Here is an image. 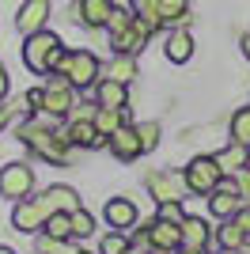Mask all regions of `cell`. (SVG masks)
<instances>
[{"mask_svg":"<svg viewBox=\"0 0 250 254\" xmlns=\"http://www.w3.org/2000/svg\"><path fill=\"white\" fill-rule=\"evenodd\" d=\"M19 140L34 152V156H42L46 163H68V148H72V144H68L50 122H23Z\"/></svg>","mask_w":250,"mask_h":254,"instance_id":"obj_1","label":"cell"},{"mask_svg":"<svg viewBox=\"0 0 250 254\" xmlns=\"http://www.w3.org/2000/svg\"><path fill=\"white\" fill-rule=\"evenodd\" d=\"M182 179H186V190L189 193L208 197V193L224 182V171L216 167V159H212V156H197V159H189V167L182 171Z\"/></svg>","mask_w":250,"mask_h":254,"instance_id":"obj_2","label":"cell"},{"mask_svg":"<svg viewBox=\"0 0 250 254\" xmlns=\"http://www.w3.org/2000/svg\"><path fill=\"white\" fill-rule=\"evenodd\" d=\"M57 46H64L53 31H38V34H27V46H23V64L31 72L46 76L50 72V57L57 53Z\"/></svg>","mask_w":250,"mask_h":254,"instance_id":"obj_3","label":"cell"},{"mask_svg":"<svg viewBox=\"0 0 250 254\" xmlns=\"http://www.w3.org/2000/svg\"><path fill=\"white\" fill-rule=\"evenodd\" d=\"M72 106H76V87H72V80H68V76H61V72H50V80H46V99H42V114L64 118Z\"/></svg>","mask_w":250,"mask_h":254,"instance_id":"obj_4","label":"cell"},{"mask_svg":"<svg viewBox=\"0 0 250 254\" xmlns=\"http://www.w3.org/2000/svg\"><path fill=\"white\" fill-rule=\"evenodd\" d=\"M50 216H53V212L46 209L42 197H23V201H15V209H11V224H15V232H23V235L42 232Z\"/></svg>","mask_w":250,"mask_h":254,"instance_id":"obj_5","label":"cell"},{"mask_svg":"<svg viewBox=\"0 0 250 254\" xmlns=\"http://www.w3.org/2000/svg\"><path fill=\"white\" fill-rule=\"evenodd\" d=\"M34 190V171L27 163H8V167H0V197H8V201H23V197H31Z\"/></svg>","mask_w":250,"mask_h":254,"instance_id":"obj_6","label":"cell"},{"mask_svg":"<svg viewBox=\"0 0 250 254\" xmlns=\"http://www.w3.org/2000/svg\"><path fill=\"white\" fill-rule=\"evenodd\" d=\"M68 80H72V87H91L103 80V64H99V57L87 50H72V57H68Z\"/></svg>","mask_w":250,"mask_h":254,"instance_id":"obj_7","label":"cell"},{"mask_svg":"<svg viewBox=\"0 0 250 254\" xmlns=\"http://www.w3.org/2000/svg\"><path fill=\"white\" fill-rule=\"evenodd\" d=\"M144 186L156 201H182V193H186V179L178 171H148Z\"/></svg>","mask_w":250,"mask_h":254,"instance_id":"obj_8","label":"cell"},{"mask_svg":"<svg viewBox=\"0 0 250 254\" xmlns=\"http://www.w3.org/2000/svg\"><path fill=\"white\" fill-rule=\"evenodd\" d=\"M152 27H148L144 19H133V27H125V31H118V34H110V50L114 53H140L148 46V38H152Z\"/></svg>","mask_w":250,"mask_h":254,"instance_id":"obj_9","label":"cell"},{"mask_svg":"<svg viewBox=\"0 0 250 254\" xmlns=\"http://www.w3.org/2000/svg\"><path fill=\"white\" fill-rule=\"evenodd\" d=\"M205 201H208V212H212L216 220H231V216H235V212L243 209V197L235 193L231 179H224V182L216 186V190H212V193L205 197Z\"/></svg>","mask_w":250,"mask_h":254,"instance_id":"obj_10","label":"cell"},{"mask_svg":"<svg viewBox=\"0 0 250 254\" xmlns=\"http://www.w3.org/2000/svg\"><path fill=\"white\" fill-rule=\"evenodd\" d=\"M106 148H110V156H114V159H122V163H133V159H140L144 144H140V137H136V126H122L118 133H110Z\"/></svg>","mask_w":250,"mask_h":254,"instance_id":"obj_11","label":"cell"},{"mask_svg":"<svg viewBox=\"0 0 250 254\" xmlns=\"http://www.w3.org/2000/svg\"><path fill=\"white\" fill-rule=\"evenodd\" d=\"M46 23H50V0H23L19 15H15V27H19L23 38L46 31Z\"/></svg>","mask_w":250,"mask_h":254,"instance_id":"obj_12","label":"cell"},{"mask_svg":"<svg viewBox=\"0 0 250 254\" xmlns=\"http://www.w3.org/2000/svg\"><path fill=\"white\" fill-rule=\"evenodd\" d=\"M61 137L72 144V148H103L106 137L95 129V122H87V118H72L68 126L61 129Z\"/></svg>","mask_w":250,"mask_h":254,"instance_id":"obj_13","label":"cell"},{"mask_svg":"<svg viewBox=\"0 0 250 254\" xmlns=\"http://www.w3.org/2000/svg\"><path fill=\"white\" fill-rule=\"evenodd\" d=\"M148 247H152V251H178V247H182V228L156 216V220L148 224Z\"/></svg>","mask_w":250,"mask_h":254,"instance_id":"obj_14","label":"cell"},{"mask_svg":"<svg viewBox=\"0 0 250 254\" xmlns=\"http://www.w3.org/2000/svg\"><path fill=\"white\" fill-rule=\"evenodd\" d=\"M212 159H216V167L224 171V179H231V175H239L243 167H250V148H247V144H235V140H231L228 148H220Z\"/></svg>","mask_w":250,"mask_h":254,"instance_id":"obj_15","label":"cell"},{"mask_svg":"<svg viewBox=\"0 0 250 254\" xmlns=\"http://www.w3.org/2000/svg\"><path fill=\"white\" fill-rule=\"evenodd\" d=\"M106 224L114 228V232H129L136 224V205L129 197H110L106 201Z\"/></svg>","mask_w":250,"mask_h":254,"instance_id":"obj_16","label":"cell"},{"mask_svg":"<svg viewBox=\"0 0 250 254\" xmlns=\"http://www.w3.org/2000/svg\"><path fill=\"white\" fill-rule=\"evenodd\" d=\"M129 84H118V80H99L95 84V103L99 106H110V110H125L129 106V91H125Z\"/></svg>","mask_w":250,"mask_h":254,"instance_id":"obj_17","label":"cell"},{"mask_svg":"<svg viewBox=\"0 0 250 254\" xmlns=\"http://www.w3.org/2000/svg\"><path fill=\"white\" fill-rule=\"evenodd\" d=\"M42 201H46L50 212H72V209H80V193L72 186H50L42 193Z\"/></svg>","mask_w":250,"mask_h":254,"instance_id":"obj_18","label":"cell"},{"mask_svg":"<svg viewBox=\"0 0 250 254\" xmlns=\"http://www.w3.org/2000/svg\"><path fill=\"white\" fill-rule=\"evenodd\" d=\"M178 228H182V247H201V251H205L208 247V239H212V232H208V224L201 220V216H182V224H178Z\"/></svg>","mask_w":250,"mask_h":254,"instance_id":"obj_19","label":"cell"},{"mask_svg":"<svg viewBox=\"0 0 250 254\" xmlns=\"http://www.w3.org/2000/svg\"><path fill=\"white\" fill-rule=\"evenodd\" d=\"M76 8H80V23H87V27H106L110 11H114V0H76Z\"/></svg>","mask_w":250,"mask_h":254,"instance_id":"obj_20","label":"cell"},{"mask_svg":"<svg viewBox=\"0 0 250 254\" xmlns=\"http://www.w3.org/2000/svg\"><path fill=\"white\" fill-rule=\"evenodd\" d=\"M167 57H171L175 64H182V61H189V57H193V38H189V31H182V27H178V31L167 34Z\"/></svg>","mask_w":250,"mask_h":254,"instance_id":"obj_21","label":"cell"},{"mask_svg":"<svg viewBox=\"0 0 250 254\" xmlns=\"http://www.w3.org/2000/svg\"><path fill=\"white\" fill-rule=\"evenodd\" d=\"M103 76L106 80H118V84H129L136 76V57L133 53H114V61L103 68Z\"/></svg>","mask_w":250,"mask_h":254,"instance_id":"obj_22","label":"cell"},{"mask_svg":"<svg viewBox=\"0 0 250 254\" xmlns=\"http://www.w3.org/2000/svg\"><path fill=\"white\" fill-rule=\"evenodd\" d=\"M250 235L243 232L235 220H220V228H216V243L224 247V251H243V243H247Z\"/></svg>","mask_w":250,"mask_h":254,"instance_id":"obj_23","label":"cell"},{"mask_svg":"<svg viewBox=\"0 0 250 254\" xmlns=\"http://www.w3.org/2000/svg\"><path fill=\"white\" fill-rule=\"evenodd\" d=\"M136 19H144L152 31H163V11H159V0H129Z\"/></svg>","mask_w":250,"mask_h":254,"instance_id":"obj_24","label":"cell"},{"mask_svg":"<svg viewBox=\"0 0 250 254\" xmlns=\"http://www.w3.org/2000/svg\"><path fill=\"white\" fill-rule=\"evenodd\" d=\"M122 126H125V110H110V106H99V114H95V129H99L106 140H110V133H118Z\"/></svg>","mask_w":250,"mask_h":254,"instance_id":"obj_25","label":"cell"},{"mask_svg":"<svg viewBox=\"0 0 250 254\" xmlns=\"http://www.w3.org/2000/svg\"><path fill=\"white\" fill-rule=\"evenodd\" d=\"M231 140H235V144H247V148H250V106L235 110V118H231Z\"/></svg>","mask_w":250,"mask_h":254,"instance_id":"obj_26","label":"cell"},{"mask_svg":"<svg viewBox=\"0 0 250 254\" xmlns=\"http://www.w3.org/2000/svg\"><path fill=\"white\" fill-rule=\"evenodd\" d=\"M42 232L53 235V239H72V216H68V212H53Z\"/></svg>","mask_w":250,"mask_h":254,"instance_id":"obj_27","label":"cell"},{"mask_svg":"<svg viewBox=\"0 0 250 254\" xmlns=\"http://www.w3.org/2000/svg\"><path fill=\"white\" fill-rule=\"evenodd\" d=\"M68 216H72V239H87L95 232V216L87 209H72Z\"/></svg>","mask_w":250,"mask_h":254,"instance_id":"obj_28","label":"cell"},{"mask_svg":"<svg viewBox=\"0 0 250 254\" xmlns=\"http://www.w3.org/2000/svg\"><path fill=\"white\" fill-rule=\"evenodd\" d=\"M133 247V239L125 232H110V235H103V243H99V254H125Z\"/></svg>","mask_w":250,"mask_h":254,"instance_id":"obj_29","label":"cell"},{"mask_svg":"<svg viewBox=\"0 0 250 254\" xmlns=\"http://www.w3.org/2000/svg\"><path fill=\"white\" fill-rule=\"evenodd\" d=\"M38 254H76V247H72V239H53V235L42 232V239H38Z\"/></svg>","mask_w":250,"mask_h":254,"instance_id":"obj_30","label":"cell"},{"mask_svg":"<svg viewBox=\"0 0 250 254\" xmlns=\"http://www.w3.org/2000/svg\"><path fill=\"white\" fill-rule=\"evenodd\" d=\"M133 8H118L114 4V11H110V19H106V31L110 34H118V31H125V27H133Z\"/></svg>","mask_w":250,"mask_h":254,"instance_id":"obj_31","label":"cell"},{"mask_svg":"<svg viewBox=\"0 0 250 254\" xmlns=\"http://www.w3.org/2000/svg\"><path fill=\"white\" fill-rule=\"evenodd\" d=\"M136 137H140L144 152H152L159 144V122H140V126H136Z\"/></svg>","mask_w":250,"mask_h":254,"instance_id":"obj_32","label":"cell"},{"mask_svg":"<svg viewBox=\"0 0 250 254\" xmlns=\"http://www.w3.org/2000/svg\"><path fill=\"white\" fill-rule=\"evenodd\" d=\"M182 201H159V220H171V224H182Z\"/></svg>","mask_w":250,"mask_h":254,"instance_id":"obj_33","label":"cell"},{"mask_svg":"<svg viewBox=\"0 0 250 254\" xmlns=\"http://www.w3.org/2000/svg\"><path fill=\"white\" fill-rule=\"evenodd\" d=\"M42 99H46V87H31V91L19 99V106L23 110H42Z\"/></svg>","mask_w":250,"mask_h":254,"instance_id":"obj_34","label":"cell"},{"mask_svg":"<svg viewBox=\"0 0 250 254\" xmlns=\"http://www.w3.org/2000/svg\"><path fill=\"white\" fill-rule=\"evenodd\" d=\"M231 186H235L239 197H250V167H243L239 175H231Z\"/></svg>","mask_w":250,"mask_h":254,"instance_id":"obj_35","label":"cell"},{"mask_svg":"<svg viewBox=\"0 0 250 254\" xmlns=\"http://www.w3.org/2000/svg\"><path fill=\"white\" fill-rule=\"evenodd\" d=\"M95 114H99V103H76L68 110V118H87V122H95Z\"/></svg>","mask_w":250,"mask_h":254,"instance_id":"obj_36","label":"cell"},{"mask_svg":"<svg viewBox=\"0 0 250 254\" xmlns=\"http://www.w3.org/2000/svg\"><path fill=\"white\" fill-rule=\"evenodd\" d=\"M231 220H235V224H239V228H243V232L250 235V205H243V209L235 212V216H231Z\"/></svg>","mask_w":250,"mask_h":254,"instance_id":"obj_37","label":"cell"},{"mask_svg":"<svg viewBox=\"0 0 250 254\" xmlns=\"http://www.w3.org/2000/svg\"><path fill=\"white\" fill-rule=\"evenodd\" d=\"M4 95H8V68L0 64V103H4Z\"/></svg>","mask_w":250,"mask_h":254,"instance_id":"obj_38","label":"cell"},{"mask_svg":"<svg viewBox=\"0 0 250 254\" xmlns=\"http://www.w3.org/2000/svg\"><path fill=\"white\" fill-rule=\"evenodd\" d=\"M8 118H11V106H0V129L8 126Z\"/></svg>","mask_w":250,"mask_h":254,"instance_id":"obj_39","label":"cell"},{"mask_svg":"<svg viewBox=\"0 0 250 254\" xmlns=\"http://www.w3.org/2000/svg\"><path fill=\"white\" fill-rule=\"evenodd\" d=\"M178 254H205L201 247H178Z\"/></svg>","mask_w":250,"mask_h":254,"instance_id":"obj_40","label":"cell"},{"mask_svg":"<svg viewBox=\"0 0 250 254\" xmlns=\"http://www.w3.org/2000/svg\"><path fill=\"white\" fill-rule=\"evenodd\" d=\"M125 254H148V247H136V243H133L129 251H125Z\"/></svg>","mask_w":250,"mask_h":254,"instance_id":"obj_41","label":"cell"},{"mask_svg":"<svg viewBox=\"0 0 250 254\" xmlns=\"http://www.w3.org/2000/svg\"><path fill=\"white\" fill-rule=\"evenodd\" d=\"M243 53H247V61H250V34L243 38Z\"/></svg>","mask_w":250,"mask_h":254,"instance_id":"obj_42","label":"cell"},{"mask_svg":"<svg viewBox=\"0 0 250 254\" xmlns=\"http://www.w3.org/2000/svg\"><path fill=\"white\" fill-rule=\"evenodd\" d=\"M0 254H15V251H11V247H0Z\"/></svg>","mask_w":250,"mask_h":254,"instance_id":"obj_43","label":"cell"},{"mask_svg":"<svg viewBox=\"0 0 250 254\" xmlns=\"http://www.w3.org/2000/svg\"><path fill=\"white\" fill-rule=\"evenodd\" d=\"M220 254H243V251H224V247H220Z\"/></svg>","mask_w":250,"mask_h":254,"instance_id":"obj_44","label":"cell"},{"mask_svg":"<svg viewBox=\"0 0 250 254\" xmlns=\"http://www.w3.org/2000/svg\"><path fill=\"white\" fill-rule=\"evenodd\" d=\"M156 254H178V251H156Z\"/></svg>","mask_w":250,"mask_h":254,"instance_id":"obj_45","label":"cell"},{"mask_svg":"<svg viewBox=\"0 0 250 254\" xmlns=\"http://www.w3.org/2000/svg\"><path fill=\"white\" fill-rule=\"evenodd\" d=\"M76 254H91V251H76Z\"/></svg>","mask_w":250,"mask_h":254,"instance_id":"obj_46","label":"cell"}]
</instances>
